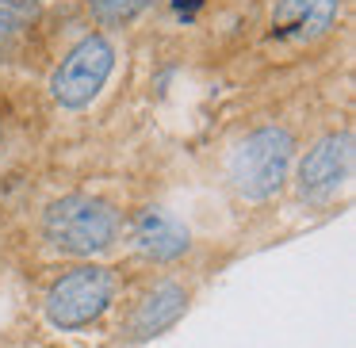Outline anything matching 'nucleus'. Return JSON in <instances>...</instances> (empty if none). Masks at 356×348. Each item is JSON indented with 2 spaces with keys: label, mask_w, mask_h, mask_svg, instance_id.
<instances>
[{
  "label": "nucleus",
  "mask_w": 356,
  "mask_h": 348,
  "mask_svg": "<svg viewBox=\"0 0 356 348\" xmlns=\"http://www.w3.org/2000/svg\"><path fill=\"white\" fill-rule=\"evenodd\" d=\"M39 233L58 256H70V260L85 264V260L108 256L123 241V215L104 195L70 192L42 207Z\"/></svg>",
  "instance_id": "1"
},
{
  "label": "nucleus",
  "mask_w": 356,
  "mask_h": 348,
  "mask_svg": "<svg viewBox=\"0 0 356 348\" xmlns=\"http://www.w3.org/2000/svg\"><path fill=\"white\" fill-rule=\"evenodd\" d=\"M299 157L295 131L284 123H264L249 131L226 157V180L234 195L245 203H268L291 184V169Z\"/></svg>",
  "instance_id": "2"
},
{
  "label": "nucleus",
  "mask_w": 356,
  "mask_h": 348,
  "mask_svg": "<svg viewBox=\"0 0 356 348\" xmlns=\"http://www.w3.org/2000/svg\"><path fill=\"white\" fill-rule=\"evenodd\" d=\"M119 299V272L104 260H85L58 272L42 295V317L58 333H85L104 322Z\"/></svg>",
  "instance_id": "3"
},
{
  "label": "nucleus",
  "mask_w": 356,
  "mask_h": 348,
  "mask_svg": "<svg viewBox=\"0 0 356 348\" xmlns=\"http://www.w3.org/2000/svg\"><path fill=\"white\" fill-rule=\"evenodd\" d=\"M115 42L104 31L77 39L50 73V96L62 111H88L115 73Z\"/></svg>",
  "instance_id": "4"
},
{
  "label": "nucleus",
  "mask_w": 356,
  "mask_h": 348,
  "mask_svg": "<svg viewBox=\"0 0 356 348\" xmlns=\"http://www.w3.org/2000/svg\"><path fill=\"white\" fill-rule=\"evenodd\" d=\"M353 165H356L353 131L348 126L325 131L322 138H314L302 149V157H295V169H291L295 195L310 207H325L353 184Z\"/></svg>",
  "instance_id": "5"
},
{
  "label": "nucleus",
  "mask_w": 356,
  "mask_h": 348,
  "mask_svg": "<svg viewBox=\"0 0 356 348\" xmlns=\"http://www.w3.org/2000/svg\"><path fill=\"white\" fill-rule=\"evenodd\" d=\"M123 233L142 260L161 264V268H172V264H180L192 253V230H188V222L177 210L161 207V203L138 207L131 215V222L123 226Z\"/></svg>",
  "instance_id": "6"
},
{
  "label": "nucleus",
  "mask_w": 356,
  "mask_h": 348,
  "mask_svg": "<svg viewBox=\"0 0 356 348\" xmlns=\"http://www.w3.org/2000/svg\"><path fill=\"white\" fill-rule=\"evenodd\" d=\"M188 306H192V287H188L184 279H177V276L154 279V283L134 299L131 314H127V322H123V337L131 340V345H146V340L169 333L172 325L188 314Z\"/></svg>",
  "instance_id": "7"
},
{
  "label": "nucleus",
  "mask_w": 356,
  "mask_h": 348,
  "mask_svg": "<svg viewBox=\"0 0 356 348\" xmlns=\"http://www.w3.org/2000/svg\"><path fill=\"white\" fill-rule=\"evenodd\" d=\"M345 0H272L268 42L276 47H314L341 24Z\"/></svg>",
  "instance_id": "8"
},
{
  "label": "nucleus",
  "mask_w": 356,
  "mask_h": 348,
  "mask_svg": "<svg viewBox=\"0 0 356 348\" xmlns=\"http://www.w3.org/2000/svg\"><path fill=\"white\" fill-rule=\"evenodd\" d=\"M88 16L100 27H131L134 19H142L157 0H85Z\"/></svg>",
  "instance_id": "9"
},
{
  "label": "nucleus",
  "mask_w": 356,
  "mask_h": 348,
  "mask_svg": "<svg viewBox=\"0 0 356 348\" xmlns=\"http://www.w3.org/2000/svg\"><path fill=\"white\" fill-rule=\"evenodd\" d=\"M19 27H24L19 12L12 8V4H0V65L8 62V58H12V50H16Z\"/></svg>",
  "instance_id": "10"
}]
</instances>
